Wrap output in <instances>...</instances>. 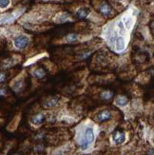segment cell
Instances as JSON below:
<instances>
[{"mask_svg": "<svg viewBox=\"0 0 154 155\" xmlns=\"http://www.w3.org/2000/svg\"><path fill=\"white\" fill-rule=\"evenodd\" d=\"M29 43H30V38L27 35H19L13 40V45L18 50L25 49L29 45Z\"/></svg>", "mask_w": 154, "mask_h": 155, "instance_id": "3", "label": "cell"}, {"mask_svg": "<svg viewBox=\"0 0 154 155\" xmlns=\"http://www.w3.org/2000/svg\"><path fill=\"white\" fill-rule=\"evenodd\" d=\"M58 102H59V98L53 96V97H51V98L47 99L45 101L44 107H46V109H51V107H54L57 106Z\"/></svg>", "mask_w": 154, "mask_h": 155, "instance_id": "8", "label": "cell"}, {"mask_svg": "<svg viewBox=\"0 0 154 155\" xmlns=\"http://www.w3.org/2000/svg\"><path fill=\"white\" fill-rule=\"evenodd\" d=\"M15 155H22V154H15Z\"/></svg>", "mask_w": 154, "mask_h": 155, "instance_id": "19", "label": "cell"}, {"mask_svg": "<svg viewBox=\"0 0 154 155\" xmlns=\"http://www.w3.org/2000/svg\"><path fill=\"white\" fill-rule=\"evenodd\" d=\"M45 121V115L43 113H36L35 115H33L31 119V122L33 124V125H35V126H39V125H41L43 122Z\"/></svg>", "mask_w": 154, "mask_h": 155, "instance_id": "7", "label": "cell"}, {"mask_svg": "<svg viewBox=\"0 0 154 155\" xmlns=\"http://www.w3.org/2000/svg\"><path fill=\"white\" fill-rule=\"evenodd\" d=\"M110 44L113 45V48L118 52H122L126 50V40L124 36H112L110 40Z\"/></svg>", "mask_w": 154, "mask_h": 155, "instance_id": "2", "label": "cell"}, {"mask_svg": "<svg viewBox=\"0 0 154 155\" xmlns=\"http://www.w3.org/2000/svg\"><path fill=\"white\" fill-rule=\"evenodd\" d=\"M119 1H123V0H119Z\"/></svg>", "mask_w": 154, "mask_h": 155, "instance_id": "20", "label": "cell"}, {"mask_svg": "<svg viewBox=\"0 0 154 155\" xmlns=\"http://www.w3.org/2000/svg\"><path fill=\"white\" fill-rule=\"evenodd\" d=\"M46 74H47L46 71L43 68H38V69H36L34 71H33V75H34L35 78H37V79L44 78L46 76Z\"/></svg>", "mask_w": 154, "mask_h": 155, "instance_id": "12", "label": "cell"}, {"mask_svg": "<svg viewBox=\"0 0 154 155\" xmlns=\"http://www.w3.org/2000/svg\"><path fill=\"white\" fill-rule=\"evenodd\" d=\"M77 38H78V35H76V33H73V32H71V33H69V35L65 37L66 41H67V42H69V43L75 42L76 40H77Z\"/></svg>", "mask_w": 154, "mask_h": 155, "instance_id": "13", "label": "cell"}, {"mask_svg": "<svg viewBox=\"0 0 154 155\" xmlns=\"http://www.w3.org/2000/svg\"><path fill=\"white\" fill-rule=\"evenodd\" d=\"M11 4V0H0V9H7Z\"/></svg>", "mask_w": 154, "mask_h": 155, "instance_id": "15", "label": "cell"}, {"mask_svg": "<svg viewBox=\"0 0 154 155\" xmlns=\"http://www.w3.org/2000/svg\"><path fill=\"white\" fill-rule=\"evenodd\" d=\"M33 150H34L35 152H42L44 150V146L42 144L36 145L34 147H33Z\"/></svg>", "mask_w": 154, "mask_h": 155, "instance_id": "16", "label": "cell"}, {"mask_svg": "<svg viewBox=\"0 0 154 155\" xmlns=\"http://www.w3.org/2000/svg\"><path fill=\"white\" fill-rule=\"evenodd\" d=\"M6 78H7L6 73H4V72H0V84H2L3 82H5V81H6Z\"/></svg>", "mask_w": 154, "mask_h": 155, "instance_id": "17", "label": "cell"}, {"mask_svg": "<svg viewBox=\"0 0 154 155\" xmlns=\"http://www.w3.org/2000/svg\"><path fill=\"white\" fill-rule=\"evenodd\" d=\"M6 90L5 89H0V97H1V96H4L5 95V94H6Z\"/></svg>", "mask_w": 154, "mask_h": 155, "instance_id": "18", "label": "cell"}, {"mask_svg": "<svg viewBox=\"0 0 154 155\" xmlns=\"http://www.w3.org/2000/svg\"><path fill=\"white\" fill-rule=\"evenodd\" d=\"M95 139V133L94 130L91 127H88L85 130L82 138L80 139V147H81L82 150H86L89 149V147L93 143V141Z\"/></svg>", "mask_w": 154, "mask_h": 155, "instance_id": "1", "label": "cell"}, {"mask_svg": "<svg viewBox=\"0 0 154 155\" xmlns=\"http://www.w3.org/2000/svg\"><path fill=\"white\" fill-rule=\"evenodd\" d=\"M112 140L116 145H121L126 141V134L122 130H115L112 134Z\"/></svg>", "mask_w": 154, "mask_h": 155, "instance_id": "6", "label": "cell"}, {"mask_svg": "<svg viewBox=\"0 0 154 155\" xmlns=\"http://www.w3.org/2000/svg\"><path fill=\"white\" fill-rule=\"evenodd\" d=\"M45 1H48V0H45Z\"/></svg>", "mask_w": 154, "mask_h": 155, "instance_id": "21", "label": "cell"}, {"mask_svg": "<svg viewBox=\"0 0 154 155\" xmlns=\"http://www.w3.org/2000/svg\"><path fill=\"white\" fill-rule=\"evenodd\" d=\"M90 12V10L89 8H86V7H82V8H80L79 10H77L76 12V16L79 18V19H85L89 16Z\"/></svg>", "mask_w": 154, "mask_h": 155, "instance_id": "9", "label": "cell"}, {"mask_svg": "<svg viewBox=\"0 0 154 155\" xmlns=\"http://www.w3.org/2000/svg\"><path fill=\"white\" fill-rule=\"evenodd\" d=\"M98 12L101 13L103 16H110L113 12V9L108 2L102 1L98 6Z\"/></svg>", "mask_w": 154, "mask_h": 155, "instance_id": "4", "label": "cell"}, {"mask_svg": "<svg viewBox=\"0 0 154 155\" xmlns=\"http://www.w3.org/2000/svg\"><path fill=\"white\" fill-rule=\"evenodd\" d=\"M111 117H112V114H111L110 110H103L96 114L95 121H97V122H99V123H104V122H106V121L110 120Z\"/></svg>", "mask_w": 154, "mask_h": 155, "instance_id": "5", "label": "cell"}, {"mask_svg": "<svg viewBox=\"0 0 154 155\" xmlns=\"http://www.w3.org/2000/svg\"><path fill=\"white\" fill-rule=\"evenodd\" d=\"M68 20H70V15H68V13H66V12L61 13V15H59L58 17H57V21L59 23L66 22V21H68Z\"/></svg>", "mask_w": 154, "mask_h": 155, "instance_id": "14", "label": "cell"}, {"mask_svg": "<svg viewBox=\"0 0 154 155\" xmlns=\"http://www.w3.org/2000/svg\"><path fill=\"white\" fill-rule=\"evenodd\" d=\"M116 104L120 107H125L129 104V98L125 95H119L116 97Z\"/></svg>", "mask_w": 154, "mask_h": 155, "instance_id": "10", "label": "cell"}, {"mask_svg": "<svg viewBox=\"0 0 154 155\" xmlns=\"http://www.w3.org/2000/svg\"><path fill=\"white\" fill-rule=\"evenodd\" d=\"M113 95L114 93L111 91H104L101 94H100V97H101L102 100L104 101H110L113 98Z\"/></svg>", "mask_w": 154, "mask_h": 155, "instance_id": "11", "label": "cell"}]
</instances>
